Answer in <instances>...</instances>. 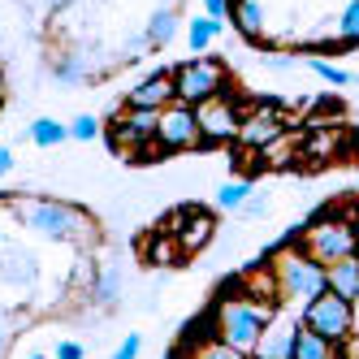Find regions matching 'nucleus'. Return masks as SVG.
<instances>
[{
  "label": "nucleus",
  "mask_w": 359,
  "mask_h": 359,
  "mask_svg": "<svg viewBox=\"0 0 359 359\" xmlns=\"http://www.w3.org/2000/svg\"><path fill=\"white\" fill-rule=\"evenodd\" d=\"M173 35H177V18H173V9H156V13L147 18V31H143V39H147L151 48H165Z\"/></svg>",
  "instance_id": "nucleus-14"
},
{
  "label": "nucleus",
  "mask_w": 359,
  "mask_h": 359,
  "mask_svg": "<svg viewBox=\"0 0 359 359\" xmlns=\"http://www.w3.org/2000/svg\"><path fill=\"white\" fill-rule=\"evenodd\" d=\"M27 135H31L35 147H57V143L69 139V126H61V121H53V117H39V121H31Z\"/></svg>",
  "instance_id": "nucleus-17"
},
{
  "label": "nucleus",
  "mask_w": 359,
  "mask_h": 359,
  "mask_svg": "<svg viewBox=\"0 0 359 359\" xmlns=\"http://www.w3.org/2000/svg\"><path fill=\"white\" fill-rule=\"evenodd\" d=\"M221 31H225V22H217V18H208V13L195 18L191 27H187V43H191V53H203V48H208Z\"/></svg>",
  "instance_id": "nucleus-16"
},
{
  "label": "nucleus",
  "mask_w": 359,
  "mask_h": 359,
  "mask_svg": "<svg viewBox=\"0 0 359 359\" xmlns=\"http://www.w3.org/2000/svg\"><path fill=\"white\" fill-rule=\"evenodd\" d=\"M277 277H281V290L299 303H312L329 290V269L320 260H312V255H299V251L277 260Z\"/></svg>",
  "instance_id": "nucleus-2"
},
{
  "label": "nucleus",
  "mask_w": 359,
  "mask_h": 359,
  "mask_svg": "<svg viewBox=\"0 0 359 359\" xmlns=\"http://www.w3.org/2000/svg\"><path fill=\"white\" fill-rule=\"evenodd\" d=\"M53 74H57L61 83H83V74H87V65H83L79 57H65V61H57V69H53Z\"/></svg>",
  "instance_id": "nucleus-25"
},
{
  "label": "nucleus",
  "mask_w": 359,
  "mask_h": 359,
  "mask_svg": "<svg viewBox=\"0 0 359 359\" xmlns=\"http://www.w3.org/2000/svg\"><path fill=\"white\" fill-rule=\"evenodd\" d=\"M191 359H247V355L234 351V346H225V342H199V351Z\"/></svg>",
  "instance_id": "nucleus-23"
},
{
  "label": "nucleus",
  "mask_w": 359,
  "mask_h": 359,
  "mask_svg": "<svg viewBox=\"0 0 359 359\" xmlns=\"http://www.w3.org/2000/svg\"><path fill=\"white\" fill-rule=\"evenodd\" d=\"M95 135H100V121H95L91 113H83L79 121H74V126H69V139H79V143H91Z\"/></svg>",
  "instance_id": "nucleus-26"
},
{
  "label": "nucleus",
  "mask_w": 359,
  "mask_h": 359,
  "mask_svg": "<svg viewBox=\"0 0 359 359\" xmlns=\"http://www.w3.org/2000/svg\"><path fill=\"white\" fill-rule=\"evenodd\" d=\"M9 169H13V151H9V147H0V177H5Z\"/></svg>",
  "instance_id": "nucleus-31"
},
{
  "label": "nucleus",
  "mask_w": 359,
  "mask_h": 359,
  "mask_svg": "<svg viewBox=\"0 0 359 359\" xmlns=\"http://www.w3.org/2000/svg\"><path fill=\"white\" fill-rule=\"evenodd\" d=\"M31 359H43V355H31Z\"/></svg>",
  "instance_id": "nucleus-35"
},
{
  "label": "nucleus",
  "mask_w": 359,
  "mask_h": 359,
  "mask_svg": "<svg viewBox=\"0 0 359 359\" xmlns=\"http://www.w3.org/2000/svg\"><path fill=\"white\" fill-rule=\"evenodd\" d=\"M139 351H143V338H139V333H130V338L113 351V359H139Z\"/></svg>",
  "instance_id": "nucleus-28"
},
{
  "label": "nucleus",
  "mask_w": 359,
  "mask_h": 359,
  "mask_svg": "<svg viewBox=\"0 0 359 359\" xmlns=\"http://www.w3.org/2000/svg\"><path fill=\"white\" fill-rule=\"evenodd\" d=\"M351 325H355L351 303L338 299L333 290H325V294L312 299V303H303V329H312L316 338H325V342H333V346H338L346 333H351Z\"/></svg>",
  "instance_id": "nucleus-5"
},
{
  "label": "nucleus",
  "mask_w": 359,
  "mask_h": 359,
  "mask_svg": "<svg viewBox=\"0 0 359 359\" xmlns=\"http://www.w3.org/2000/svg\"><path fill=\"white\" fill-rule=\"evenodd\" d=\"M0 277L13 281V286H31V281H35V260H31V255H9L5 269H0Z\"/></svg>",
  "instance_id": "nucleus-19"
},
{
  "label": "nucleus",
  "mask_w": 359,
  "mask_h": 359,
  "mask_svg": "<svg viewBox=\"0 0 359 359\" xmlns=\"http://www.w3.org/2000/svg\"><path fill=\"white\" fill-rule=\"evenodd\" d=\"M48 5H53V9H61V5H69V0H48Z\"/></svg>",
  "instance_id": "nucleus-34"
},
{
  "label": "nucleus",
  "mask_w": 359,
  "mask_h": 359,
  "mask_svg": "<svg viewBox=\"0 0 359 359\" xmlns=\"http://www.w3.org/2000/svg\"><path fill=\"white\" fill-rule=\"evenodd\" d=\"M247 199H251V182H225V187L217 191V203H221V208H229V212L243 208Z\"/></svg>",
  "instance_id": "nucleus-22"
},
{
  "label": "nucleus",
  "mask_w": 359,
  "mask_h": 359,
  "mask_svg": "<svg viewBox=\"0 0 359 359\" xmlns=\"http://www.w3.org/2000/svg\"><path fill=\"white\" fill-rule=\"evenodd\" d=\"M95 299H100V303H113V299H117V273H104V277H100Z\"/></svg>",
  "instance_id": "nucleus-27"
},
{
  "label": "nucleus",
  "mask_w": 359,
  "mask_h": 359,
  "mask_svg": "<svg viewBox=\"0 0 359 359\" xmlns=\"http://www.w3.org/2000/svg\"><path fill=\"white\" fill-rule=\"evenodd\" d=\"M203 135H199V117L191 104H173V109H161V126H156V143L165 151H182V147H195Z\"/></svg>",
  "instance_id": "nucleus-7"
},
{
  "label": "nucleus",
  "mask_w": 359,
  "mask_h": 359,
  "mask_svg": "<svg viewBox=\"0 0 359 359\" xmlns=\"http://www.w3.org/2000/svg\"><path fill=\"white\" fill-rule=\"evenodd\" d=\"M5 342H9V333H5V325H0V359H5Z\"/></svg>",
  "instance_id": "nucleus-33"
},
{
  "label": "nucleus",
  "mask_w": 359,
  "mask_h": 359,
  "mask_svg": "<svg viewBox=\"0 0 359 359\" xmlns=\"http://www.w3.org/2000/svg\"><path fill=\"white\" fill-rule=\"evenodd\" d=\"M329 290L338 294V299H346V303L359 299V260H355V255L329 264Z\"/></svg>",
  "instance_id": "nucleus-12"
},
{
  "label": "nucleus",
  "mask_w": 359,
  "mask_h": 359,
  "mask_svg": "<svg viewBox=\"0 0 359 359\" xmlns=\"http://www.w3.org/2000/svg\"><path fill=\"white\" fill-rule=\"evenodd\" d=\"M234 22H238L243 35L255 39L264 31V5H260V0H238V5H234Z\"/></svg>",
  "instance_id": "nucleus-18"
},
{
  "label": "nucleus",
  "mask_w": 359,
  "mask_h": 359,
  "mask_svg": "<svg viewBox=\"0 0 359 359\" xmlns=\"http://www.w3.org/2000/svg\"><path fill=\"white\" fill-rule=\"evenodd\" d=\"M195 117H199V135L203 139H229V135H238V117H234V109H229L225 100H208V104H199Z\"/></svg>",
  "instance_id": "nucleus-9"
},
{
  "label": "nucleus",
  "mask_w": 359,
  "mask_h": 359,
  "mask_svg": "<svg viewBox=\"0 0 359 359\" xmlns=\"http://www.w3.org/2000/svg\"><path fill=\"white\" fill-rule=\"evenodd\" d=\"M203 9H208V18H217V22H221V18L229 13V0H203Z\"/></svg>",
  "instance_id": "nucleus-29"
},
{
  "label": "nucleus",
  "mask_w": 359,
  "mask_h": 359,
  "mask_svg": "<svg viewBox=\"0 0 359 359\" xmlns=\"http://www.w3.org/2000/svg\"><path fill=\"white\" fill-rule=\"evenodd\" d=\"M269 69H277V74H286V69H290V57H269Z\"/></svg>",
  "instance_id": "nucleus-32"
},
{
  "label": "nucleus",
  "mask_w": 359,
  "mask_h": 359,
  "mask_svg": "<svg viewBox=\"0 0 359 359\" xmlns=\"http://www.w3.org/2000/svg\"><path fill=\"white\" fill-rule=\"evenodd\" d=\"M156 126H161V113L156 109H130V113L117 121V147L139 151L143 143H156Z\"/></svg>",
  "instance_id": "nucleus-8"
},
{
  "label": "nucleus",
  "mask_w": 359,
  "mask_h": 359,
  "mask_svg": "<svg viewBox=\"0 0 359 359\" xmlns=\"http://www.w3.org/2000/svg\"><path fill=\"white\" fill-rule=\"evenodd\" d=\"M57 359H83V346L79 342H61L57 346Z\"/></svg>",
  "instance_id": "nucleus-30"
},
{
  "label": "nucleus",
  "mask_w": 359,
  "mask_h": 359,
  "mask_svg": "<svg viewBox=\"0 0 359 359\" xmlns=\"http://www.w3.org/2000/svg\"><path fill=\"white\" fill-rule=\"evenodd\" d=\"M355 260H359V251H355Z\"/></svg>",
  "instance_id": "nucleus-36"
},
{
  "label": "nucleus",
  "mask_w": 359,
  "mask_h": 359,
  "mask_svg": "<svg viewBox=\"0 0 359 359\" xmlns=\"http://www.w3.org/2000/svg\"><path fill=\"white\" fill-rule=\"evenodd\" d=\"M221 83H225V74H221L217 61H208V57L187 61L182 69L173 74V100H177V104L199 109V104H208V100H217Z\"/></svg>",
  "instance_id": "nucleus-4"
},
{
  "label": "nucleus",
  "mask_w": 359,
  "mask_h": 359,
  "mask_svg": "<svg viewBox=\"0 0 359 359\" xmlns=\"http://www.w3.org/2000/svg\"><path fill=\"white\" fill-rule=\"evenodd\" d=\"M359 251V229L351 221H333V217H320L312 229H307V255L320 260L325 269L333 260H346V255Z\"/></svg>",
  "instance_id": "nucleus-3"
},
{
  "label": "nucleus",
  "mask_w": 359,
  "mask_h": 359,
  "mask_svg": "<svg viewBox=\"0 0 359 359\" xmlns=\"http://www.w3.org/2000/svg\"><path fill=\"white\" fill-rule=\"evenodd\" d=\"M307 69H312L316 79H325L329 87H351V83H355V74H346V69H338V65H329V61H320V57L307 61Z\"/></svg>",
  "instance_id": "nucleus-20"
},
{
  "label": "nucleus",
  "mask_w": 359,
  "mask_h": 359,
  "mask_svg": "<svg viewBox=\"0 0 359 359\" xmlns=\"http://www.w3.org/2000/svg\"><path fill=\"white\" fill-rule=\"evenodd\" d=\"M277 135V121L273 117H255L251 126H247V143H269Z\"/></svg>",
  "instance_id": "nucleus-24"
},
{
  "label": "nucleus",
  "mask_w": 359,
  "mask_h": 359,
  "mask_svg": "<svg viewBox=\"0 0 359 359\" xmlns=\"http://www.w3.org/2000/svg\"><path fill=\"white\" fill-rule=\"evenodd\" d=\"M173 225H177L182 247H199V243H208V234H212V217L199 212V208H182V212L173 217Z\"/></svg>",
  "instance_id": "nucleus-13"
},
{
  "label": "nucleus",
  "mask_w": 359,
  "mask_h": 359,
  "mask_svg": "<svg viewBox=\"0 0 359 359\" xmlns=\"http://www.w3.org/2000/svg\"><path fill=\"white\" fill-rule=\"evenodd\" d=\"M290 359H333V342L316 338L312 329H294V355Z\"/></svg>",
  "instance_id": "nucleus-15"
},
{
  "label": "nucleus",
  "mask_w": 359,
  "mask_h": 359,
  "mask_svg": "<svg viewBox=\"0 0 359 359\" xmlns=\"http://www.w3.org/2000/svg\"><path fill=\"white\" fill-rule=\"evenodd\" d=\"M169 100H173V74H151V79H143L130 95H126V104H130V109H165L169 104Z\"/></svg>",
  "instance_id": "nucleus-10"
},
{
  "label": "nucleus",
  "mask_w": 359,
  "mask_h": 359,
  "mask_svg": "<svg viewBox=\"0 0 359 359\" xmlns=\"http://www.w3.org/2000/svg\"><path fill=\"white\" fill-rule=\"evenodd\" d=\"M212 329H217V342H225V346H234V351L247 355V351H255L260 333L269 329V307L247 303V299H225L212 312Z\"/></svg>",
  "instance_id": "nucleus-1"
},
{
  "label": "nucleus",
  "mask_w": 359,
  "mask_h": 359,
  "mask_svg": "<svg viewBox=\"0 0 359 359\" xmlns=\"http://www.w3.org/2000/svg\"><path fill=\"white\" fill-rule=\"evenodd\" d=\"M294 355V325H273L255 342V359H290Z\"/></svg>",
  "instance_id": "nucleus-11"
},
{
  "label": "nucleus",
  "mask_w": 359,
  "mask_h": 359,
  "mask_svg": "<svg viewBox=\"0 0 359 359\" xmlns=\"http://www.w3.org/2000/svg\"><path fill=\"white\" fill-rule=\"evenodd\" d=\"M22 221L31 229H39L43 238H74V234H83V225H87V217L74 208V203H57V199L35 203L31 212H22Z\"/></svg>",
  "instance_id": "nucleus-6"
},
{
  "label": "nucleus",
  "mask_w": 359,
  "mask_h": 359,
  "mask_svg": "<svg viewBox=\"0 0 359 359\" xmlns=\"http://www.w3.org/2000/svg\"><path fill=\"white\" fill-rule=\"evenodd\" d=\"M338 35H342L346 48L359 43V0H351V5L342 9V18H338Z\"/></svg>",
  "instance_id": "nucleus-21"
}]
</instances>
